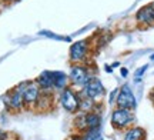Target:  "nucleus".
Listing matches in <instances>:
<instances>
[{"label":"nucleus","instance_id":"obj_12","mask_svg":"<svg viewBox=\"0 0 154 140\" xmlns=\"http://www.w3.org/2000/svg\"><path fill=\"white\" fill-rule=\"evenodd\" d=\"M84 119H86V127L88 129H99L101 127V114L99 112H88V113H84Z\"/></svg>","mask_w":154,"mask_h":140},{"label":"nucleus","instance_id":"obj_3","mask_svg":"<svg viewBox=\"0 0 154 140\" xmlns=\"http://www.w3.org/2000/svg\"><path fill=\"white\" fill-rule=\"evenodd\" d=\"M110 122L114 130H127L134 123V113H133V110H128V109L116 107L111 113Z\"/></svg>","mask_w":154,"mask_h":140},{"label":"nucleus","instance_id":"obj_7","mask_svg":"<svg viewBox=\"0 0 154 140\" xmlns=\"http://www.w3.org/2000/svg\"><path fill=\"white\" fill-rule=\"evenodd\" d=\"M116 106L121 107V109H128V110H134L137 106V100L134 97V93L131 92L128 84H123L119 93H117V99H116Z\"/></svg>","mask_w":154,"mask_h":140},{"label":"nucleus","instance_id":"obj_17","mask_svg":"<svg viewBox=\"0 0 154 140\" xmlns=\"http://www.w3.org/2000/svg\"><path fill=\"white\" fill-rule=\"evenodd\" d=\"M146 69H147V66H143V67L138 69L137 72H136V77H140V76H141V74H143V73L146 72Z\"/></svg>","mask_w":154,"mask_h":140},{"label":"nucleus","instance_id":"obj_5","mask_svg":"<svg viewBox=\"0 0 154 140\" xmlns=\"http://www.w3.org/2000/svg\"><path fill=\"white\" fill-rule=\"evenodd\" d=\"M5 104L6 107L13 113H17L26 109L24 107V99H23V92L20 84H17L16 87H13L10 92H7L5 96Z\"/></svg>","mask_w":154,"mask_h":140},{"label":"nucleus","instance_id":"obj_15","mask_svg":"<svg viewBox=\"0 0 154 140\" xmlns=\"http://www.w3.org/2000/svg\"><path fill=\"white\" fill-rule=\"evenodd\" d=\"M83 140H103V133H101V127L99 129H88L82 133Z\"/></svg>","mask_w":154,"mask_h":140},{"label":"nucleus","instance_id":"obj_14","mask_svg":"<svg viewBox=\"0 0 154 140\" xmlns=\"http://www.w3.org/2000/svg\"><path fill=\"white\" fill-rule=\"evenodd\" d=\"M147 133L143 127L138 126H133L124 132V140H146Z\"/></svg>","mask_w":154,"mask_h":140},{"label":"nucleus","instance_id":"obj_13","mask_svg":"<svg viewBox=\"0 0 154 140\" xmlns=\"http://www.w3.org/2000/svg\"><path fill=\"white\" fill-rule=\"evenodd\" d=\"M51 104H53V93L51 92H42L34 109H37L38 112H44L49 107H51Z\"/></svg>","mask_w":154,"mask_h":140},{"label":"nucleus","instance_id":"obj_22","mask_svg":"<svg viewBox=\"0 0 154 140\" xmlns=\"http://www.w3.org/2000/svg\"><path fill=\"white\" fill-rule=\"evenodd\" d=\"M0 140H5V139H3V136H0Z\"/></svg>","mask_w":154,"mask_h":140},{"label":"nucleus","instance_id":"obj_4","mask_svg":"<svg viewBox=\"0 0 154 140\" xmlns=\"http://www.w3.org/2000/svg\"><path fill=\"white\" fill-rule=\"evenodd\" d=\"M80 95L84 96V97H88V99H91V100H94V101L99 100V99H101V97L106 95L104 84L101 83V80H100L99 77L91 76L90 80L86 83V86L82 89Z\"/></svg>","mask_w":154,"mask_h":140},{"label":"nucleus","instance_id":"obj_21","mask_svg":"<svg viewBox=\"0 0 154 140\" xmlns=\"http://www.w3.org/2000/svg\"><path fill=\"white\" fill-rule=\"evenodd\" d=\"M150 99H151V101H153V104H154V90L150 93Z\"/></svg>","mask_w":154,"mask_h":140},{"label":"nucleus","instance_id":"obj_19","mask_svg":"<svg viewBox=\"0 0 154 140\" xmlns=\"http://www.w3.org/2000/svg\"><path fill=\"white\" fill-rule=\"evenodd\" d=\"M127 74H128V70H127L126 67H123L121 69V76H123V77H127Z\"/></svg>","mask_w":154,"mask_h":140},{"label":"nucleus","instance_id":"obj_2","mask_svg":"<svg viewBox=\"0 0 154 140\" xmlns=\"http://www.w3.org/2000/svg\"><path fill=\"white\" fill-rule=\"evenodd\" d=\"M80 101H82V95L77 93L76 89L69 86L63 89L59 96V103L60 106L69 113H77L80 112Z\"/></svg>","mask_w":154,"mask_h":140},{"label":"nucleus","instance_id":"obj_16","mask_svg":"<svg viewBox=\"0 0 154 140\" xmlns=\"http://www.w3.org/2000/svg\"><path fill=\"white\" fill-rule=\"evenodd\" d=\"M117 93H119V89H114L113 92H111L110 99H109V101H110V104H113V101H114V99H117Z\"/></svg>","mask_w":154,"mask_h":140},{"label":"nucleus","instance_id":"obj_6","mask_svg":"<svg viewBox=\"0 0 154 140\" xmlns=\"http://www.w3.org/2000/svg\"><path fill=\"white\" fill-rule=\"evenodd\" d=\"M20 87H22V92H23L24 107L26 109L34 107L38 100V97H40V95H42V90L37 86V83L34 80L33 82H23V83H20Z\"/></svg>","mask_w":154,"mask_h":140},{"label":"nucleus","instance_id":"obj_18","mask_svg":"<svg viewBox=\"0 0 154 140\" xmlns=\"http://www.w3.org/2000/svg\"><path fill=\"white\" fill-rule=\"evenodd\" d=\"M69 140H83V139H82V135H74V136H72Z\"/></svg>","mask_w":154,"mask_h":140},{"label":"nucleus","instance_id":"obj_8","mask_svg":"<svg viewBox=\"0 0 154 140\" xmlns=\"http://www.w3.org/2000/svg\"><path fill=\"white\" fill-rule=\"evenodd\" d=\"M88 50H90V43H88V40H79L76 43H73L72 47H70V53H69L70 60H72L73 64L86 62Z\"/></svg>","mask_w":154,"mask_h":140},{"label":"nucleus","instance_id":"obj_9","mask_svg":"<svg viewBox=\"0 0 154 140\" xmlns=\"http://www.w3.org/2000/svg\"><path fill=\"white\" fill-rule=\"evenodd\" d=\"M136 19L140 24H153L154 23V3L143 6L136 14Z\"/></svg>","mask_w":154,"mask_h":140},{"label":"nucleus","instance_id":"obj_11","mask_svg":"<svg viewBox=\"0 0 154 140\" xmlns=\"http://www.w3.org/2000/svg\"><path fill=\"white\" fill-rule=\"evenodd\" d=\"M69 86H70L69 74H66L64 72H60V70H54L53 72V87H54V90L61 92Z\"/></svg>","mask_w":154,"mask_h":140},{"label":"nucleus","instance_id":"obj_20","mask_svg":"<svg viewBox=\"0 0 154 140\" xmlns=\"http://www.w3.org/2000/svg\"><path fill=\"white\" fill-rule=\"evenodd\" d=\"M2 2H6V3H14V2H20V0H2Z\"/></svg>","mask_w":154,"mask_h":140},{"label":"nucleus","instance_id":"obj_10","mask_svg":"<svg viewBox=\"0 0 154 140\" xmlns=\"http://www.w3.org/2000/svg\"><path fill=\"white\" fill-rule=\"evenodd\" d=\"M42 92H51L53 87V72L51 70H43L34 80Z\"/></svg>","mask_w":154,"mask_h":140},{"label":"nucleus","instance_id":"obj_1","mask_svg":"<svg viewBox=\"0 0 154 140\" xmlns=\"http://www.w3.org/2000/svg\"><path fill=\"white\" fill-rule=\"evenodd\" d=\"M93 74L90 73V69L84 64V63H76L72 64L70 67V73H69V80H70V86L73 89L82 90L86 83H87L90 77Z\"/></svg>","mask_w":154,"mask_h":140}]
</instances>
